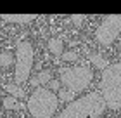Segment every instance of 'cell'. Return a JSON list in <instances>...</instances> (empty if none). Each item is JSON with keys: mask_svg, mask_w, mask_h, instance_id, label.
I'll return each mask as SVG.
<instances>
[{"mask_svg": "<svg viewBox=\"0 0 121 118\" xmlns=\"http://www.w3.org/2000/svg\"><path fill=\"white\" fill-rule=\"evenodd\" d=\"M93 80L92 70L85 68V66H78V68H66L60 71V83H64L66 89L74 95L83 92L86 87L90 85Z\"/></svg>", "mask_w": 121, "mask_h": 118, "instance_id": "4", "label": "cell"}, {"mask_svg": "<svg viewBox=\"0 0 121 118\" xmlns=\"http://www.w3.org/2000/svg\"><path fill=\"white\" fill-rule=\"evenodd\" d=\"M100 92L106 106L111 109H121V64H109L102 71Z\"/></svg>", "mask_w": 121, "mask_h": 118, "instance_id": "2", "label": "cell"}, {"mask_svg": "<svg viewBox=\"0 0 121 118\" xmlns=\"http://www.w3.org/2000/svg\"><path fill=\"white\" fill-rule=\"evenodd\" d=\"M33 47L30 42L21 40L16 45V82L23 83L30 78V73L33 68Z\"/></svg>", "mask_w": 121, "mask_h": 118, "instance_id": "5", "label": "cell"}, {"mask_svg": "<svg viewBox=\"0 0 121 118\" xmlns=\"http://www.w3.org/2000/svg\"><path fill=\"white\" fill-rule=\"evenodd\" d=\"M57 97H59V101H64V103H73L74 94H73V92H69L68 89H60L59 94H57Z\"/></svg>", "mask_w": 121, "mask_h": 118, "instance_id": "13", "label": "cell"}, {"mask_svg": "<svg viewBox=\"0 0 121 118\" xmlns=\"http://www.w3.org/2000/svg\"><path fill=\"white\" fill-rule=\"evenodd\" d=\"M5 90L12 95V97H16V99L24 97V90H23L19 85H16V83H7V85H5Z\"/></svg>", "mask_w": 121, "mask_h": 118, "instance_id": "11", "label": "cell"}, {"mask_svg": "<svg viewBox=\"0 0 121 118\" xmlns=\"http://www.w3.org/2000/svg\"><path fill=\"white\" fill-rule=\"evenodd\" d=\"M52 80V75H50V71H47V70H43L42 73H38V75L35 76V78H31V85L33 87H42L43 83H48Z\"/></svg>", "mask_w": 121, "mask_h": 118, "instance_id": "8", "label": "cell"}, {"mask_svg": "<svg viewBox=\"0 0 121 118\" xmlns=\"http://www.w3.org/2000/svg\"><path fill=\"white\" fill-rule=\"evenodd\" d=\"M119 33H121V16L111 14L107 18H104L102 23L99 24L97 31H95V38L102 45H109L118 38Z\"/></svg>", "mask_w": 121, "mask_h": 118, "instance_id": "6", "label": "cell"}, {"mask_svg": "<svg viewBox=\"0 0 121 118\" xmlns=\"http://www.w3.org/2000/svg\"><path fill=\"white\" fill-rule=\"evenodd\" d=\"M90 61H92L93 64H95V68H97V70H102V71L109 66V64H107V61L104 59L100 54H92V56H90Z\"/></svg>", "mask_w": 121, "mask_h": 118, "instance_id": "12", "label": "cell"}, {"mask_svg": "<svg viewBox=\"0 0 121 118\" xmlns=\"http://www.w3.org/2000/svg\"><path fill=\"white\" fill-rule=\"evenodd\" d=\"M106 101L102 94L90 92L83 97L69 103L57 118H99L106 111Z\"/></svg>", "mask_w": 121, "mask_h": 118, "instance_id": "1", "label": "cell"}, {"mask_svg": "<svg viewBox=\"0 0 121 118\" xmlns=\"http://www.w3.org/2000/svg\"><path fill=\"white\" fill-rule=\"evenodd\" d=\"M57 106H59V97L50 89L45 87L35 89V92L30 95L28 103H26V108L31 113V116L35 118H50L57 111Z\"/></svg>", "mask_w": 121, "mask_h": 118, "instance_id": "3", "label": "cell"}, {"mask_svg": "<svg viewBox=\"0 0 121 118\" xmlns=\"http://www.w3.org/2000/svg\"><path fill=\"white\" fill-rule=\"evenodd\" d=\"M0 104H2V95H0Z\"/></svg>", "mask_w": 121, "mask_h": 118, "instance_id": "18", "label": "cell"}, {"mask_svg": "<svg viewBox=\"0 0 121 118\" xmlns=\"http://www.w3.org/2000/svg\"><path fill=\"white\" fill-rule=\"evenodd\" d=\"M48 85H50V90L52 92L60 90V80H50V82H48Z\"/></svg>", "mask_w": 121, "mask_h": 118, "instance_id": "16", "label": "cell"}, {"mask_svg": "<svg viewBox=\"0 0 121 118\" xmlns=\"http://www.w3.org/2000/svg\"><path fill=\"white\" fill-rule=\"evenodd\" d=\"M4 106L7 109H23L24 104L19 103L16 97H12V95H9V97H4Z\"/></svg>", "mask_w": 121, "mask_h": 118, "instance_id": "10", "label": "cell"}, {"mask_svg": "<svg viewBox=\"0 0 121 118\" xmlns=\"http://www.w3.org/2000/svg\"><path fill=\"white\" fill-rule=\"evenodd\" d=\"M60 57H62L64 61H76V59H78V54H76L74 50H66Z\"/></svg>", "mask_w": 121, "mask_h": 118, "instance_id": "15", "label": "cell"}, {"mask_svg": "<svg viewBox=\"0 0 121 118\" xmlns=\"http://www.w3.org/2000/svg\"><path fill=\"white\" fill-rule=\"evenodd\" d=\"M12 63H14L12 56H10L9 52H2V54H0V68H9Z\"/></svg>", "mask_w": 121, "mask_h": 118, "instance_id": "14", "label": "cell"}, {"mask_svg": "<svg viewBox=\"0 0 121 118\" xmlns=\"http://www.w3.org/2000/svg\"><path fill=\"white\" fill-rule=\"evenodd\" d=\"M35 18H36L35 14H4L2 16L4 21H9V23H21V24L30 23V21H33Z\"/></svg>", "mask_w": 121, "mask_h": 118, "instance_id": "7", "label": "cell"}, {"mask_svg": "<svg viewBox=\"0 0 121 118\" xmlns=\"http://www.w3.org/2000/svg\"><path fill=\"white\" fill-rule=\"evenodd\" d=\"M71 21H73L74 24H81L85 21V16L83 14H74V16H71Z\"/></svg>", "mask_w": 121, "mask_h": 118, "instance_id": "17", "label": "cell"}, {"mask_svg": "<svg viewBox=\"0 0 121 118\" xmlns=\"http://www.w3.org/2000/svg\"><path fill=\"white\" fill-rule=\"evenodd\" d=\"M48 49L54 56H62L64 54V43L60 38H50L48 40Z\"/></svg>", "mask_w": 121, "mask_h": 118, "instance_id": "9", "label": "cell"}]
</instances>
